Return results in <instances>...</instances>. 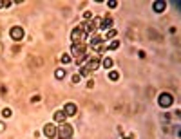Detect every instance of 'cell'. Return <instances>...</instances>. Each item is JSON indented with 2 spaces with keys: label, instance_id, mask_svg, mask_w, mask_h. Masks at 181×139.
Segmentation results:
<instances>
[{
  "label": "cell",
  "instance_id": "cell-21",
  "mask_svg": "<svg viewBox=\"0 0 181 139\" xmlns=\"http://www.w3.org/2000/svg\"><path fill=\"white\" fill-rule=\"evenodd\" d=\"M107 4H109V7H118V2H116V0H109Z\"/></svg>",
  "mask_w": 181,
  "mask_h": 139
},
{
  "label": "cell",
  "instance_id": "cell-18",
  "mask_svg": "<svg viewBox=\"0 0 181 139\" xmlns=\"http://www.w3.org/2000/svg\"><path fill=\"white\" fill-rule=\"evenodd\" d=\"M116 34H118V33H116V29H109V33H107L103 38H105V40H109V38H114Z\"/></svg>",
  "mask_w": 181,
  "mask_h": 139
},
{
  "label": "cell",
  "instance_id": "cell-12",
  "mask_svg": "<svg viewBox=\"0 0 181 139\" xmlns=\"http://www.w3.org/2000/svg\"><path fill=\"white\" fill-rule=\"evenodd\" d=\"M67 116L63 114V110H58V112H54V121H58V123H63V119H65Z\"/></svg>",
  "mask_w": 181,
  "mask_h": 139
},
{
  "label": "cell",
  "instance_id": "cell-1",
  "mask_svg": "<svg viewBox=\"0 0 181 139\" xmlns=\"http://www.w3.org/2000/svg\"><path fill=\"white\" fill-rule=\"evenodd\" d=\"M56 136L60 139H71L73 137V127L67 125V123H62L60 128H58V132H56Z\"/></svg>",
  "mask_w": 181,
  "mask_h": 139
},
{
  "label": "cell",
  "instance_id": "cell-22",
  "mask_svg": "<svg viewBox=\"0 0 181 139\" xmlns=\"http://www.w3.org/2000/svg\"><path fill=\"white\" fill-rule=\"evenodd\" d=\"M9 5H13V2H0V7H9Z\"/></svg>",
  "mask_w": 181,
  "mask_h": 139
},
{
  "label": "cell",
  "instance_id": "cell-14",
  "mask_svg": "<svg viewBox=\"0 0 181 139\" xmlns=\"http://www.w3.org/2000/svg\"><path fill=\"white\" fill-rule=\"evenodd\" d=\"M118 47H120V42H118V40H112V42L109 43V47H107V51H116Z\"/></svg>",
  "mask_w": 181,
  "mask_h": 139
},
{
  "label": "cell",
  "instance_id": "cell-7",
  "mask_svg": "<svg viewBox=\"0 0 181 139\" xmlns=\"http://www.w3.org/2000/svg\"><path fill=\"white\" fill-rule=\"evenodd\" d=\"M103 42H105V38H103V36H102V34H96V36H94V38H92V40H91V47H92V49H96V51H98V49H100V47H102V43H103Z\"/></svg>",
  "mask_w": 181,
  "mask_h": 139
},
{
  "label": "cell",
  "instance_id": "cell-19",
  "mask_svg": "<svg viewBox=\"0 0 181 139\" xmlns=\"http://www.w3.org/2000/svg\"><path fill=\"white\" fill-rule=\"evenodd\" d=\"M2 116H4V118H11V109H4V110H2Z\"/></svg>",
  "mask_w": 181,
  "mask_h": 139
},
{
  "label": "cell",
  "instance_id": "cell-15",
  "mask_svg": "<svg viewBox=\"0 0 181 139\" xmlns=\"http://www.w3.org/2000/svg\"><path fill=\"white\" fill-rule=\"evenodd\" d=\"M102 65H103V67H105V69H111V67H112V65H114V62H112V58H105V60H103V63H102Z\"/></svg>",
  "mask_w": 181,
  "mask_h": 139
},
{
  "label": "cell",
  "instance_id": "cell-3",
  "mask_svg": "<svg viewBox=\"0 0 181 139\" xmlns=\"http://www.w3.org/2000/svg\"><path fill=\"white\" fill-rule=\"evenodd\" d=\"M83 38H87V36H85V33H83L82 27H76V29L71 33V42H73V43H83Z\"/></svg>",
  "mask_w": 181,
  "mask_h": 139
},
{
  "label": "cell",
  "instance_id": "cell-24",
  "mask_svg": "<svg viewBox=\"0 0 181 139\" xmlns=\"http://www.w3.org/2000/svg\"><path fill=\"white\" fill-rule=\"evenodd\" d=\"M2 130H5V125H4V123H0V132H2Z\"/></svg>",
  "mask_w": 181,
  "mask_h": 139
},
{
  "label": "cell",
  "instance_id": "cell-9",
  "mask_svg": "<svg viewBox=\"0 0 181 139\" xmlns=\"http://www.w3.org/2000/svg\"><path fill=\"white\" fill-rule=\"evenodd\" d=\"M87 67H89V71H94V69H98L100 67V58H91V60H87V63H85Z\"/></svg>",
  "mask_w": 181,
  "mask_h": 139
},
{
  "label": "cell",
  "instance_id": "cell-10",
  "mask_svg": "<svg viewBox=\"0 0 181 139\" xmlns=\"http://www.w3.org/2000/svg\"><path fill=\"white\" fill-rule=\"evenodd\" d=\"M165 5H167V4H165L163 0H160V2H154V5H152V7H154V11H156V13H163V11H165Z\"/></svg>",
  "mask_w": 181,
  "mask_h": 139
},
{
  "label": "cell",
  "instance_id": "cell-17",
  "mask_svg": "<svg viewBox=\"0 0 181 139\" xmlns=\"http://www.w3.org/2000/svg\"><path fill=\"white\" fill-rule=\"evenodd\" d=\"M118 78H120L118 71H111V72H109V80H112V81H118Z\"/></svg>",
  "mask_w": 181,
  "mask_h": 139
},
{
  "label": "cell",
  "instance_id": "cell-5",
  "mask_svg": "<svg viewBox=\"0 0 181 139\" xmlns=\"http://www.w3.org/2000/svg\"><path fill=\"white\" fill-rule=\"evenodd\" d=\"M11 38L15 40V42H20V40H24V29L22 27H13L11 29Z\"/></svg>",
  "mask_w": 181,
  "mask_h": 139
},
{
  "label": "cell",
  "instance_id": "cell-2",
  "mask_svg": "<svg viewBox=\"0 0 181 139\" xmlns=\"http://www.w3.org/2000/svg\"><path fill=\"white\" fill-rule=\"evenodd\" d=\"M158 103H160V107H163V109H169V107L174 103V96H172V94H169V92H163V94H160V98H158Z\"/></svg>",
  "mask_w": 181,
  "mask_h": 139
},
{
  "label": "cell",
  "instance_id": "cell-16",
  "mask_svg": "<svg viewBox=\"0 0 181 139\" xmlns=\"http://www.w3.org/2000/svg\"><path fill=\"white\" fill-rule=\"evenodd\" d=\"M89 74H91L89 67H87V65H82V67H80V76H89Z\"/></svg>",
  "mask_w": 181,
  "mask_h": 139
},
{
  "label": "cell",
  "instance_id": "cell-25",
  "mask_svg": "<svg viewBox=\"0 0 181 139\" xmlns=\"http://www.w3.org/2000/svg\"><path fill=\"white\" fill-rule=\"evenodd\" d=\"M125 139H132V137H125Z\"/></svg>",
  "mask_w": 181,
  "mask_h": 139
},
{
  "label": "cell",
  "instance_id": "cell-8",
  "mask_svg": "<svg viewBox=\"0 0 181 139\" xmlns=\"http://www.w3.org/2000/svg\"><path fill=\"white\" fill-rule=\"evenodd\" d=\"M76 112H78V107L74 103H65V107H63V114L65 116H74Z\"/></svg>",
  "mask_w": 181,
  "mask_h": 139
},
{
  "label": "cell",
  "instance_id": "cell-23",
  "mask_svg": "<svg viewBox=\"0 0 181 139\" xmlns=\"http://www.w3.org/2000/svg\"><path fill=\"white\" fill-rule=\"evenodd\" d=\"M78 81H80V74H74L73 76V83H78Z\"/></svg>",
  "mask_w": 181,
  "mask_h": 139
},
{
  "label": "cell",
  "instance_id": "cell-6",
  "mask_svg": "<svg viewBox=\"0 0 181 139\" xmlns=\"http://www.w3.org/2000/svg\"><path fill=\"white\" fill-rule=\"evenodd\" d=\"M71 51H73V56H78V58H80V56L85 52V43H73Z\"/></svg>",
  "mask_w": 181,
  "mask_h": 139
},
{
  "label": "cell",
  "instance_id": "cell-4",
  "mask_svg": "<svg viewBox=\"0 0 181 139\" xmlns=\"http://www.w3.org/2000/svg\"><path fill=\"white\" fill-rule=\"evenodd\" d=\"M56 132H58V128H56V125H53V123H47V125H44V136L49 139L56 137Z\"/></svg>",
  "mask_w": 181,
  "mask_h": 139
},
{
  "label": "cell",
  "instance_id": "cell-13",
  "mask_svg": "<svg viewBox=\"0 0 181 139\" xmlns=\"http://www.w3.org/2000/svg\"><path fill=\"white\" fill-rule=\"evenodd\" d=\"M54 78H56V80H63V78H65V71H63V69H56V71H54Z\"/></svg>",
  "mask_w": 181,
  "mask_h": 139
},
{
  "label": "cell",
  "instance_id": "cell-20",
  "mask_svg": "<svg viewBox=\"0 0 181 139\" xmlns=\"http://www.w3.org/2000/svg\"><path fill=\"white\" fill-rule=\"evenodd\" d=\"M69 62H71V56H69V54H63V56H62V63H69Z\"/></svg>",
  "mask_w": 181,
  "mask_h": 139
},
{
  "label": "cell",
  "instance_id": "cell-11",
  "mask_svg": "<svg viewBox=\"0 0 181 139\" xmlns=\"http://www.w3.org/2000/svg\"><path fill=\"white\" fill-rule=\"evenodd\" d=\"M100 27H102V31H103V29H112V18H111V16H107V18L100 24Z\"/></svg>",
  "mask_w": 181,
  "mask_h": 139
}]
</instances>
